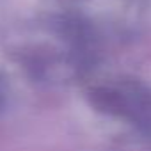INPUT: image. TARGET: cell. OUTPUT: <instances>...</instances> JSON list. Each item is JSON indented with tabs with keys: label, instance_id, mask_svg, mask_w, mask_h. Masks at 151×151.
<instances>
[{
	"label": "cell",
	"instance_id": "7a4b0ae2",
	"mask_svg": "<svg viewBox=\"0 0 151 151\" xmlns=\"http://www.w3.org/2000/svg\"><path fill=\"white\" fill-rule=\"evenodd\" d=\"M2 107H4V93L0 89V112H2Z\"/></svg>",
	"mask_w": 151,
	"mask_h": 151
},
{
	"label": "cell",
	"instance_id": "6da1fadb",
	"mask_svg": "<svg viewBox=\"0 0 151 151\" xmlns=\"http://www.w3.org/2000/svg\"><path fill=\"white\" fill-rule=\"evenodd\" d=\"M87 100L101 114L151 128V89L137 80H126L119 86H96L89 89Z\"/></svg>",
	"mask_w": 151,
	"mask_h": 151
}]
</instances>
